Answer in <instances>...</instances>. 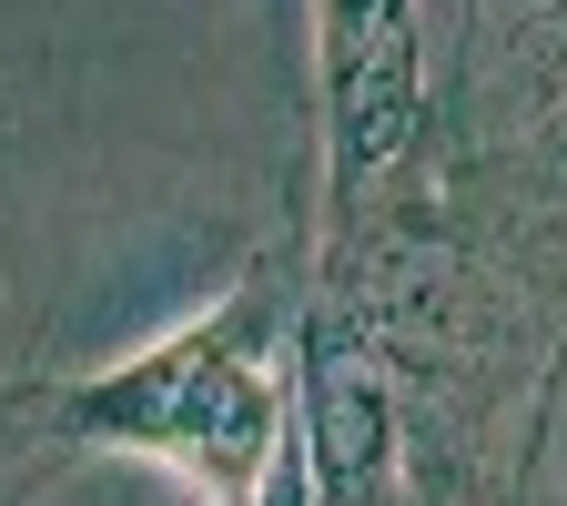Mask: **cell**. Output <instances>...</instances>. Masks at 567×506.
I'll use <instances>...</instances> for the list:
<instances>
[{"label": "cell", "mask_w": 567, "mask_h": 506, "mask_svg": "<svg viewBox=\"0 0 567 506\" xmlns=\"http://www.w3.org/2000/svg\"><path fill=\"white\" fill-rule=\"evenodd\" d=\"M324 51H334V112H344V173L385 163L415 112V51H405V0H324Z\"/></svg>", "instance_id": "cell-1"}, {"label": "cell", "mask_w": 567, "mask_h": 506, "mask_svg": "<svg viewBox=\"0 0 567 506\" xmlns=\"http://www.w3.org/2000/svg\"><path fill=\"white\" fill-rule=\"evenodd\" d=\"M315 436H324V486L344 506L385 476V385L365 375V354L334 344V334L315 354Z\"/></svg>", "instance_id": "cell-2"}]
</instances>
